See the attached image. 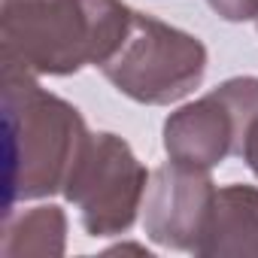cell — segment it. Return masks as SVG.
<instances>
[{"mask_svg": "<svg viewBox=\"0 0 258 258\" xmlns=\"http://www.w3.org/2000/svg\"><path fill=\"white\" fill-rule=\"evenodd\" d=\"M7 161L10 207L64 191V182L88 140L76 106L49 94L25 70L7 67Z\"/></svg>", "mask_w": 258, "mask_h": 258, "instance_id": "cell-2", "label": "cell"}, {"mask_svg": "<svg viewBox=\"0 0 258 258\" xmlns=\"http://www.w3.org/2000/svg\"><path fill=\"white\" fill-rule=\"evenodd\" d=\"M258 115V76H237L164 121V149L173 164L213 170L240 155L243 137Z\"/></svg>", "mask_w": 258, "mask_h": 258, "instance_id": "cell-5", "label": "cell"}, {"mask_svg": "<svg viewBox=\"0 0 258 258\" xmlns=\"http://www.w3.org/2000/svg\"><path fill=\"white\" fill-rule=\"evenodd\" d=\"M195 255H204V258L258 255V188L255 185H225L216 191L213 213Z\"/></svg>", "mask_w": 258, "mask_h": 258, "instance_id": "cell-7", "label": "cell"}, {"mask_svg": "<svg viewBox=\"0 0 258 258\" xmlns=\"http://www.w3.org/2000/svg\"><path fill=\"white\" fill-rule=\"evenodd\" d=\"M146 188V167L115 134H88L64 182V195L79 210L82 228L91 237L124 234L143 210Z\"/></svg>", "mask_w": 258, "mask_h": 258, "instance_id": "cell-4", "label": "cell"}, {"mask_svg": "<svg viewBox=\"0 0 258 258\" xmlns=\"http://www.w3.org/2000/svg\"><path fill=\"white\" fill-rule=\"evenodd\" d=\"M67 219L58 207H34L4 231V255H61Z\"/></svg>", "mask_w": 258, "mask_h": 258, "instance_id": "cell-8", "label": "cell"}, {"mask_svg": "<svg viewBox=\"0 0 258 258\" xmlns=\"http://www.w3.org/2000/svg\"><path fill=\"white\" fill-rule=\"evenodd\" d=\"M255 22H258V19H255Z\"/></svg>", "mask_w": 258, "mask_h": 258, "instance_id": "cell-11", "label": "cell"}, {"mask_svg": "<svg viewBox=\"0 0 258 258\" xmlns=\"http://www.w3.org/2000/svg\"><path fill=\"white\" fill-rule=\"evenodd\" d=\"M103 76L137 103H176L207 73V49L198 37L134 13L124 40L100 67Z\"/></svg>", "mask_w": 258, "mask_h": 258, "instance_id": "cell-3", "label": "cell"}, {"mask_svg": "<svg viewBox=\"0 0 258 258\" xmlns=\"http://www.w3.org/2000/svg\"><path fill=\"white\" fill-rule=\"evenodd\" d=\"M225 22H249L258 19V0H207Z\"/></svg>", "mask_w": 258, "mask_h": 258, "instance_id": "cell-9", "label": "cell"}, {"mask_svg": "<svg viewBox=\"0 0 258 258\" xmlns=\"http://www.w3.org/2000/svg\"><path fill=\"white\" fill-rule=\"evenodd\" d=\"M240 158L249 164V170L258 176V115L252 118V124H249V131H246V137H243V146H240Z\"/></svg>", "mask_w": 258, "mask_h": 258, "instance_id": "cell-10", "label": "cell"}, {"mask_svg": "<svg viewBox=\"0 0 258 258\" xmlns=\"http://www.w3.org/2000/svg\"><path fill=\"white\" fill-rule=\"evenodd\" d=\"M216 185L207 176V170L182 167V164H164L149 176V188L143 198V228L149 240L167 249H185L198 252L213 201Z\"/></svg>", "mask_w": 258, "mask_h": 258, "instance_id": "cell-6", "label": "cell"}, {"mask_svg": "<svg viewBox=\"0 0 258 258\" xmlns=\"http://www.w3.org/2000/svg\"><path fill=\"white\" fill-rule=\"evenodd\" d=\"M121 0H4V64L31 76L103 67L131 28Z\"/></svg>", "mask_w": 258, "mask_h": 258, "instance_id": "cell-1", "label": "cell"}]
</instances>
